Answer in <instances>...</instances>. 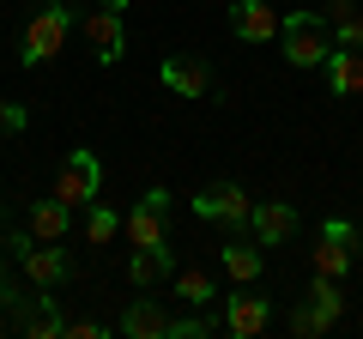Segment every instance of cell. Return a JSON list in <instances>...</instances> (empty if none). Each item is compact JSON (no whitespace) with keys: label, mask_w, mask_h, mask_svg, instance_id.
Returning a JSON list of instances; mask_svg holds the SVG:
<instances>
[{"label":"cell","mask_w":363,"mask_h":339,"mask_svg":"<svg viewBox=\"0 0 363 339\" xmlns=\"http://www.w3.org/2000/svg\"><path fill=\"white\" fill-rule=\"evenodd\" d=\"M357 13V0H327V25H339V18Z\"/></svg>","instance_id":"26"},{"label":"cell","mask_w":363,"mask_h":339,"mask_svg":"<svg viewBox=\"0 0 363 339\" xmlns=\"http://www.w3.org/2000/svg\"><path fill=\"white\" fill-rule=\"evenodd\" d=\"M176 297L188 303V309H206V303H218V279L200 273V267H188V273H176Z\"/></svg>","instance_id":"19"},{"label":"cell","mask_w":363,"mask_h":339,"mask_svg":"<svg viewBox=\"0 0 363 339\" xmlns=\"http://www.w3.org/2000/svg\"><path fill=\"white\" fill-rule=\"evenodd\" d=\"M25 104H0V133H25Z\"/></svg>","instance_id":"25"},{"label":"cell","mask_w":363,"mask_h":339,"mask_svg":"<svg viewBox=\"0 0 363 339\" xmlns=\"http://www.w3.org/2000/svg\"><path fill=\"white\" fill-rule=\"evenodd\" d=\"M194 212H200L206 224H230V230H242L248 212H255V200H248L236 182H206V188L194 194Z\"/></svg>","instance_id":"5"},{"label":"cell","mask_w":363,"mask_h":339,"mask_svg":"<svg viewBox=\"0 0 363 339\" xmlns=\"http://www.w3.org/2000/svg\"><path fill=\"white\" fill-rule=\"evenodd\" d=\"M67 30H73V6H67V0L37 6V13H30V25H25V43H18V61H25V67L55 61V55H61V43H67Z\"/></svg>","instance_id":"2"},{"label":"cell","mask_w":363,"mask_h":339,"mask_svg":"<svg viewBox=\"0 0 363 339\" xmlns=\"http://www.w3.org/2000/svg\"><path fill=\"white\" fill-rule=\"evenodd\" d=\"M345 267H351V243H345V236H327V230H321V248H315V273L345 279Z\"/></svg>","instance_id":"20"},{"label":"cell","mask_w":363,"mask_h":339,"mask_svg":"<svg viewBox=\"0 0 363 339\" xmlns=\"http://www.w3.org/2000/svg\"><path fill=\"white\" fill-rule=\"evenodd\" d=\"M116 327L128 339H169V315H164V303H157V297H133L128 315H121Z\"/></svg>","instance_id":"13"},{"label":"cell","mask_w":363,"mask_h":339,"mask_svg":"<svg viewBox=\"0 0 363 339\" xmlns=\"http://www.w3.org/2000/svg\"><path fill=\"white\" fill-rule=\"evenodd\" d=\"M248 230H255L260 248L291 243V236H297V206H291V200H260V206L248 212Z\"/></svg>","instance_id":"10"},{"label":"cell","mask_w":363,"mask_h":339,"mask_svg":"<svg viewBox=\"0 0 363 339\" xmlns=\"http://www.w3.org/2000/svg\"><path fill=\"white\" fill-rule=\"evenodd\" d=\"M279 43H285V61L291 67H321L327 55H333V25H327L321 13H285Z\"/></svg>","instance_id":"1"},{"label":"cell","mask_w":363,"mask_h":339,"mask_svg":"<svg viewBox=\"0 0 363 339\" xmlns=\"http://www.w3.org/2000/svg\"><path fill=\"white\" fill-rule=\"evenodd\" d=\"M218 321H224V333H230V339H255V333H267V327H272V303L267 297H230Z\"/></svg>","instance_id":"11"},{"label":"cell","mask_w":363,"mask_h":339,"mask_svg":"<svg viewBox=\"0 0 363 339\" xmlns=\"http://www.w3.org/2000/svg\"><path fill=\"white\" fill-rule=\"evenodd\" d=\"M218 267L236 279V285H255V279L267 273V255H260V243L248 236V243H224L218 248Z\"/></svg>","instance_id":"16"},{"label":"cell","mask_w":363,"mask_h":339,"mask_svg":"<svg viewBox=\"0 0 363 339\" xmlns=\"http://www.w3.org/2000/svg\"><path fill=\"white\" fill-rule=\"evenodd\" d=\"M6 309H18V327H25L30 339H61V327H67L61 309H55V297H43V291L37 297H13Z\"/></svg>","instance_id":"12"},{"label":"cell","mask_w":363,"mask_h":339,"mask_svg":"<svg viewBox=\"0 0 363 339\" xmlns=\"http://www.w3.org/2000/svg\"><path fill=\"white\" fill-rule=\"evenodd\" d=\"M85 43H91V55L104 67H116L121 55H128V25H121L116 6H91L85 13Z\"/></svg>","instance_id":"7"},{"label":"cell","mask_w":363,"mask_h":339,"mask_svg":"<svg viewBox=\"0 0 363 339\" xmlns=\"http://www.w3.org/2000/svg\"><path fill=\"white\" fill-rule=\"evenodd\" d=\"M327 91L333 97H357L363 91V49H339L333 43V55H327Z\"/></svg>","instance_id":"14"},{"label":"cell","mask_w":363,"mask_h":339,"mask_svg":"<svg viewBox=\"0 0 363 339\" xmlns=\"http://www.w3.org/2000/svg\"><path fill=\"white\" fill-rule=\"evenodd\" d=\"M279 25H285V18H279L272 0H236V6H230V37L236 43H272Z\"/></svg>","instance_id":"8"},{"label":"cell","mask_w":363,"mask_h":339,"mask_svg":"<svg viewBox=\"0 0 363 339\" xmlns=\"http://www.w3.org/2000/svg\"><path fill=\"white\" fill-rule=\"evenodd\" d=\"M13 255H18V267H25V279L37 291H55V285H67V273H73V261H67V248H55V243H37V236H13Z\"/></svg>","instance_id":"4"},{"label":"cell","mask_w":363,"mask_h":339,"mask_svg":"<svg viewBox=\"0 0 363 339\" xmlns=\"http://www.w3.org/2000/svg\"><path fill=\"white\" fill-rule=\"evenodd\" d=\"M0 297H6V303H13V291H6V267H0Z\"/></svg>","instance_id":"27"},{"label":"cell","mask_w":363,"mask_h":339,"mask_svg":"<svg viewBox=\"0 0 363 339\" xmlns=\"http://www.w3.org/2000/svg\"><path fill=\"white\" fill-rule=\"evenodd\" d=\"M157 79H164L176 97H212V67L200 61V55H164Z\"/></svg>","instance_id":"9"},{"label":"cell","mask_w":363,"mask_h":339,"mask_svg":"<svg viewBox=\"0 0 363 339\" xmlns=\"http://www.w3.org/2000/svg\"><path fill=\"white\" fill-rule=\"evenodd\" d=\"M291 333H297V339H315V333H327V321L309 309V297H303L297 309H291Z\"/></svg>","instance_id":"22"},{"label":"cell","mask_w":363,"mask_h":339,"mask_svg":"<svg viewBox=\"0 0 363 339\" xmlns=\"http://www.w3.org/2000/svg\"><path fill=\"white\" fill-rule=\"evenodd\" d=\"M333 43H339V49H363V13L339 18V25H333Z\"/></svg>","instance_id":"23"},{"label":"cell","mask_w":363,"mask_h":339,"mask_svg":"<svg viewBox=\"0 0 363 339\" xmlns=\"http://www.w3.org/2000/svg\"><path fill=\"white\" fill-rule=\"evenodd\" d=\"M303 297H309V309L321 315L327 327H333L339 315H345V291H339V279H327V273H315V279H309V291H303Z\"/></svg>","instance_id":"18"},{"label":"cell","mask_w":363,"mask_h":339,"mask_svg":"<svg viewBox=\"0 0 363 339\" xmlns=\"http://www.w3.org/2000/svg\"><path fill=\"white\" fill-rule=\"evenodd\" d=\"M97 6H116V13H121V6H128V0H97Z\"/></svg>","instance_id":"28"},{"label":"cell","mask_w":363,"mask_h":339,"mask_svg":"<svg viewBox=\"0 0 363 339\" xmlns=\"http://www.w3.org/2000/svg\"><path fill=\"white\" fill-rule=\"evenodd\" d=\"M116 236H121V218H116L109 206H97V200H91V206H85V243H91V248H109Z\"/></svg>","instance_id":"21"},{"label":"cell","mask_w":363,"mask_h":339,"mask_svg":"<svg viewBox=\"0 0 363 339\" xmlns=\"http://www.w3.org/2000/svg\"><path fill=\"white\" fill-rule=\"evenodd\" d=\"M97 188H104V164H97V152H85V145H79V152H67V164L55 170V188L49 194L61 200V206H91V200H97Z\"/></svg>","instance_id":"3"},{"label":"cell","mask_w":363,"mask_h":339,"mask_svg":"<svg viewBox=\"0 0 363 339\" xmlns=\"http://www.w3.org/2000/svg\"><path fill=\"white\" fill-rule=\"evenodd\" d=\"M67 6H85V0H67Z\"/></svg>","instance_id":"29"},{"label":"cell","mask_w":363,"mask_h":339,"mask_svg":"<svg viewBox=\"0 0 363 339\" xmlns=\"http://www.w3.org/2000/svg\"><path fill=\"white\" fill-rule=\"evenodd\" d=\"M67 224H73V206H61L55 194L30 206V236H37V243H61V236H67Z\"/></svg>","instance_id":"17"},{"label":"cell","mask_w":363,"mask_h":339,"mask_svg":"<svg viewBox=\"0 0 363 339\" xmlns=\"http://www.w3.org/2000/svg\"><path fill=\"white\" fill-rule=\"evenodd\" d=\"M0 303H6V297H0Z\"/></svg>","instance_id":"30"},{"label":"cell","mask_w":363,"mask_h":339,"mask_svg":"<svg viewBox=\"0 0 363 339\" xmlns=\"http://www.w3.org/2000/svg\"><path fill=\"white\" fill-rule=\"evenodd\" d=\"M128 279H133V291H152V285H164V279H176V261H169V248H164V243H152V248H133Z\"/></svg>","instance_id":"15"},{"label":"cell","mask_w":363,"mask_h":339,"mask_svg":"<svg viewBox=\"0 0 363 339\" xmlns=\"http://www.w3.org/2000/svg\"><path fill=\"white\" fill-rule=\"evenodd\" d=\"M61 339H109V327H104V321H67Z\"/></svg>","instance_id":"24"},{"label":"cell","mask_w":363,"mask_h":339,"mask_svg":"<svg viewBox=\"0 0 363 339\" xmlns=\"http://www.w3.org/2000/svg\"><path fill=\"white\" fill-rule=\"evenodd\" d=\"M169 188H145L140 194V206L121 218V230H128V243L133 248H152V243H164V218H169Z\"/></svg>","instance_id":"6"}]
</instances>
